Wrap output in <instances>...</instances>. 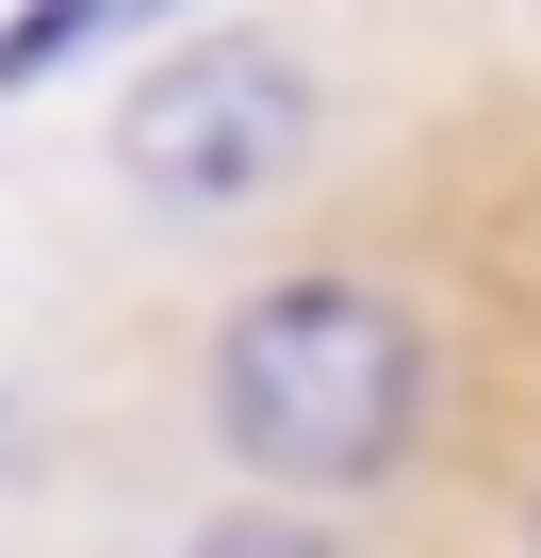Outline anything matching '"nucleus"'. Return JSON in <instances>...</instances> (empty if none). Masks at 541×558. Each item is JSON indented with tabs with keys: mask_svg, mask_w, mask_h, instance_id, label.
<instances>
[{
	"mask_svg": "<svg viewBox=\"0 0 541 558\" xmlns=\"http://www.w3.org/2000/svg\"><path fill=\"white\" fill-rule=\"evenodd\" d=\"M427 427V329L378 279H280L213 329V444L280 493H361Z\"/></svg>",
	"mask_w": 541,
	"mask_h": 558,
	"instance_id": "f257e3e1",
	"label": "nucleus"
},
{
	"mask_svg": "<svg viewBox=\"0 0 541 558\" xmlns=\"http://www.w3.org/2000/svg\"><path fill=\"white\" fill-rule=\"evenodd\" d=\"M312 66L280 50V34H197V50H164L148 83H132V116H115V165L164 197V214H230V197H262V181H296L312 165Z\"/></svg>",
	"mask_w": 541,
	"mask_h": 558,
	"instance_id": "f03ea898",
	"label": "nucleus"
},
{
	"mask_svg": "<svg viewBox=\"0 0 541 558\" xmlns=\"http://www.w3.org/2000/svg\"><path fill=\"white\" fill-rule=\"evenodd\" d=\"M99 34H115V0H50V17H17V34H0V83H34V66L99 50Z\"/></svg>",
	"mask_w": 541,
	"mask_h": 558,
	"instance_id": "7ed1b4c3",
	"label": "nucleus"
},
{
	"mask_svg": "<svg viewBox=\"0 0 541 558\" xmlns=\"http://www.w3.org/2000/svg\"><path fill=\"white\" fill-rule=\"evenodd\" d=\"M181 558H345L329 525H280V509H230V525H197Z\"/></svg>",
	"mask_w": 541,
	"mask_h": 558,
	"instance_id": "20e7f679",
	"label": "nucleus"
},
{
	"mask_svg": "<svg viewBox=\"0 0 541 558\" xmlns=\"http://www.w3.org/2000/svg\"><path fill=\"white\" fill-rule=\"evenodd\" d=\"M525 558H541V509H525Z\"/></svg>",
	"mask_w": 541,
	"mask_h": 558,
	"instance_id": "39448f33",
	"label": "nucleus"
}]
</instances>
